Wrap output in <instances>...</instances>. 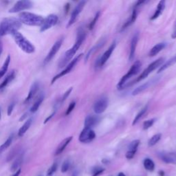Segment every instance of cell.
<instances>
[{
    "mask_svg": "<svg viewBox=\"0 0 176 176\" xmlns=\"http://www.w3.org/2000/svg\"><path fill=\"white\" fill-rule=\"evenodd\" d=\"M86 37V32L83 29H79L77 33V36H76V40L75 44H74L73 46L67 50L65 55L63 56V59H61L60 63L59 64V67H63L66 66V65L71 61L72 59L74 57V56L75 55V54L77 52L79 48L81 47V45L83 44L85 39Z\"/></svg>",
    "mask_w": 176,
    "mask_h": 176,
    "instance_id": "6da1fadb",
    "label": "cell"
},
{
    "mask_svg": "<svg viewBox=\"0 0 176 176\" xmlns=\"http://www.w3.org/2000/svg\"><path fill=\"white\" fill-rule=\"evenodd\" d=\"M0 118H1V110H0Z\"/></svg>",
    "mask_w": 176,
    "mask_h": 176,
    "instance_id": "db71d44e",
    "label": "cell"
},
{
    "mask_svg": "<svg viewBox=\"0 0 176 176\" xmlns=\"http://www.w3.org/2000/svg\"><path fill=\"white\" fill-rule=\"evenodd\" d=\"M141 68V62L139 61H136L132 65V66L130 68L129 70L127 72L125 75H124L118 83L117 87L118 90H123L125 87L126 82L132 77V76L137 75L139 72Z\"/></svg>",
    "mask_w": 176,
    "mask_h": 176,
    "instance_id": "5b68a950",
    "label": "cell"
},
{
    "mask_svg": "<svg viewBox=\"0 0 176 176\" xmlns=\"http://www.w3.org/2000/svg\"><path fill=\"white\" fill-rule=\"evenodd\" d=\"M105 169H101L98 167V169H96L94 171V174L92 176H98L99 175H101L104 172Z\"/></svg>",
    "mask_w": 176,
    "mask_h": 176,
    "instance_id": "ee69618b",
    "label": "cell"
},
{
    "mask_svg": "<svg viewBox=\"0 0 176 176\" xmlns=\"http://www.w3.org/2000/svg\"><path fill=\"white\" fill-rule=\"evenodd\" d=\"M39 87H40V85H39V83L38 81L34 82L30 88L29 92H28L27 97L25 98V99L24 100V104L29 103L30 102L33 100L34 97L35 96L36 94L37 93V92L39 91Z\"/></svg>",
    "mask_w": 176,
    "mask_h": 176,
    "instance_id": "9a60e30c",
    "label": "cell"
},
{
    "mask_svg": "<svg viewBox=\"0 0 176 176\" xmlns=\"http://www.w3.org/2000/svg\"><path fill=\"white\" fill-rule=\"evenodd\" d=\"M83 55V54H80L79 55L76 56L75 59H72V60L67 65V66L66 67V68H65L64 70H63L61 72H59L58 75H56V76H54L52 79V81H51V84H54L56 81L58 80L59 78H60L62 77V76H63L65 75H67L68 73H70L71 71L72 70L73 68L75 67L76 65L77 64L78 62L80 61V59L82 58Z\"/></svg>",
    "mask_w": 176,
    "mask_h": 176,
    "instance_id": "8992f818",
    "label": "cell"
},
{
    "mask_svg": "<svg viewBox=\"0 0 176 176\" xmlns=\"http://www.w3.org/2000/svg\"><path fill=\"white\" fill-rule=\"evenodd\" d=\"M86 1H81L76 6L75 9L73 10L72 14H71V17L67 24V28L72 26V25L76 22L78 15H80V13L82 12V10H83L85 6H86Z\"/></svg>",
    "mask_w": 176,
    "mask_h": 176,
    "instance_id": "8fae6325",
    "label": "cell"
},
{
    "mask_svg": "<svg viewBox=\"0 0 176 176\" xmlns=\"http://www.w3.org/2000/svg\"><path fill=\"white\" fill-rule=\"evenodd\" d=\"M33 8V3L28 0H21L17 2L13 6L8 10L9 13H22L24 10H29Z\"/></svg>",
    "mask_w": 176,
    "mask_h": 176,
    "instance_id": "ba28073f",
    "label": "cell"
},
{
    "mask_svg": "<svg viewBox=\"0 0 176 176\" xmlns=\"http://www.w3.org/2000/svg\"><path fill=\"white\" fill-rule=\"evenodd\" d=\"M139 39V33L136 32L134 35H133V37L132 39L131 45H130V50H129V60L132 61L133 60L135 57L136 54V47H137V44Z\"/></svg>",
    "mask_w": 176,
    "mask_h": 176,
    "instance_id": "2e32d148",
    "label": "cell"
},
{
    "mask_svg": "<svg viewBox=\"0 0 176 176\" xmlns=\"http://www.w3.org/2000/svg\"><path fill=\"white\" fill-rule=\"evenodd\" d=\"M21 174V169H18L15 174L13 175V176H19Z\"/></svg>",
    "mask_w": 176,
    "mask_h": 176,
    "instance_id": "681fc988",
    "label": "cell"
},
{
    "mask_svg": "<svg viewBox=\"0 0 176 176\" xmlns=\"http://www.w3.org/2000/svg\"><path fill=\"white\" fill-rule=\"evenodd\" d=\"M19 19L24 24L29 26H41L44 18L43 16L36 15L30 12H22L19 15Z\"/></svg>",
    "mask_w": 176,
    "mask_h": 176,
    "instance_id": "277c9868",
    "label": "cell"
},
{
    "mask_svg": "<svg viewBox=\"0 0 176 176\" xmlns=\"http://www.w3.org/2000/svg\"><path fill=\"white\" fill-rule=\"evenodd\" d=\"M171 37L173 39H176V25H175V30H174V33H173L172 35H171Z\"/></svg>",
    "mask_w": 176,
    "mask_h": 176,
    "instance_id": "c3c4849f",
    "label": "cell"
},
{
    "mask_svg": "<svg viewBox=\"0 0 176 176\" xmlns=\"http://www.w3.org/2000/svg\"><path fill=\"white\" fill-rule=\"evenodd\" d=\"M100 15H101V12L100 11H98V12H97V13L96 14L95 16H94V17L93 19V20L91 21L90 23V26H89V29L92 30L94 27L95 26V25L96 24V22H97L98 21V19L99 18V17H100Z\"/></svg>",
    "mask_w": 176,
    "mask_h": 176,
    "instance_id": "8d00e7d4",
    "label": "cell"
},
{
    "mask_svg": "<svg viewBox=\"0 0 176 176\" xmlns=\"http://www.w3.org/2000/svg\"><path fill=\"white\" fill-rule=\"evenodd\" d=\"M72 176H78V173L77 171H75V172H74Z\"/></svg>",
    "mask_w": 176,
    "mask_h": 176,
    "instance_id": "816d5d0a",
    "label": "cell"
},
{
    "mask_svg": "<svg viewBox=\"0 0 176 176\" xmlns=\"http://www.w3.org/2000/svg\"><path fill=\"white\" fill-rule=\"evenodd\" d=\"M15 105H16V102L15 101H13V102H11V103L9 105H8V109H7V114L8 116L12 114L13 109L15 107Z\"/></svg>",
    "mask_w": 176,
    "mask_h": 176,
    "instance_id": "ab89813d",
    "label": "cell"
},
{
    "mask_svg": "<svg viewBox=\"0 0 176 176\" xmlns=\"http://www.w3.org/2000/svg\"><path fill=\"white\" fill-rule=\"evenodd\" d=\"M16 44L20 49L26 54H33L35 52V46L19 31H15L12 35Z\"/></svg>",
    "mask_w": 176,
    "mask_h": 176,
    "instance_id": "3957f363",
    "label": "cell"
},
{
    "mask_svg": "<svg viewBox=\"0 0 176 176\" xmlns=\"http://www.w3.org/2000/svg\"><path fill=\"white\" fill-rule=\"evenodd\" d=\"M10 61H11L10 55H8L7 56V57L6 58L4 63H3L2 66L1 67V69H0V78L3 77V76L6 75V73L7 72V71L8 70V67H9Z\"/></svg>",
    "mask_w": 176,
    "mask_h": 176,
    "instance_id": "cb8c5ba5",
    "label": "cell"
},
{
    "mask_svg": "<svg viewBox=\"0 0 176 176\" xmlns=\"http://www.w3.org/2000/svg\"><path fill=\"white\" fill-rule=\"evenodd\" d=\"M56 111V109H55V111H54V112H53L52 113H51V114H50L49 116H48V117L46 118V119H45V121H44V124H46L48 121H50L51 120V119H52V118L53 117V116L55 115Z\"/></svg>",
    "mask_w": 176,
    "mask_h": 176,
    "instance_id": "f6af8a7d",
    "label": "cell"
},
{
    "mask_svg": "<svg viewBox=\"0 0 176 176\" xmlns=\"http://www.w3.org/2000/svg\"><path fill=\"white\" fill-rule=\"evenodd\" d=\"M107 105H108V101L106 98H100L95 103L94 106V111L96 114H101L105 111Z\"/></svg>",
    "mask_w": 176,
    "mask_h": 176,
    "instance_id": "4fadbf2b",
    "label": "cell"
},
{
    "mask_svg": "<svg viewBox=\"0 0 176 176\" xmlns=\"http://www.w3.org/2000/svg\"><path fill=\"white\" fill-rule=\"evenodd\" d=\"M19 151H20V150H19L18 147H17V148H14L12 151L10 152V154H8V158H7V161L9 162L11 160H13L14 158L16 157V156L19 154Z\"/></svg>",
    "mask_w": 176,
    "mask_h": 176,
    "instance_id": "836d02e7",
    "label": "cell"
},
{
    "mask_svg": "<svg viewBox=\"0 0 176 176\" xmlns=\"http://www.w3.org/2000/svg\"><path fill=\"white\" fill-rule=\"evenodd\" d=\"M21 22L16 17H6L0 22V37L12 35L21 27Z\"/></svg>",
    "mask_w": 176,
    "mask_h": 176,
    "instance_id": "7a4b0ae2",
    "label": "cell"
},
{
    "mask_svg": "<svg viewBox=\"0 0 176 176\" xmlns=\"http://www.w3.org/2000/svg\"><path fill=\"white\" fill-rule=\"evenodd\" d=\"M96 137V133L92 129L84 128L79 135L78 140L81 143H88L92 141Z\"/></svg>",
    "mask_w": 176,
    "mask_h": 176,
    "instance_id": "7c38bea8",
    "label": "cell"
},
{
    "mask_svg": "<svg viewBox=\"0 0 176 176\" xmlns=\"http://www.w3.org/2000/svg\"><path fill=\"white\" fill-rule=\"evenodd\" d=\"M17 75L16 71L13 70L8 74V75L6 76V78L4 79L1 83H0V92H2L3 90H4L7 86L9 85L11 82H12L14 79L15 78Z\"/></svg>",
    "mask_w": 176,
    "mask_h": 176,
    "instance_id": "e0dca14e",
    "label": "cell"
},
{
    "mask_svg": "<svg viewBox=\"0 0 176 176\" xmlns=\"http://www.w3.org/2000/svg\"><path fill=\"white\" fill-rule=\"evenodd\" d=\"M165 6L166 2L164 1V0H161V1H160V2L158 3L157 8H156L154 14L153 15L150 19H151V20H155V19L158 18L159 16L161 15L162 13H163V10H164V8H165Z\"/></svg>",
    "mask_w": 176,
    "mask_h": 176,
    "instance_id": "ffe728a7",
    "label": "cell"
},
{
    "mask_svg": "<svg viewBox=\"0 0 176 176\" xmlns=\"http://www.w3.org/2000/svg\"><path fill=\"white\" fill-rule=\"evenodd\" d=\"M99 121H100V118H99L98 116L93 115L87 116L86 118L85 119L84 128L92 129V127H94L98 123Z\"/></svg>",
    "mask_w": 176,
    "mask_h": 176,
    "instance_id": "ac0fdd59",
    "label": "cell"
},
{
    "mask_svg": "<svg viewBox=\"0 0 176 176\" xmlns=\"http://www.w3.org/2000/svg\"><path fill=\"white\" fill-rule=\"evenodd\" d=\"M166 46L165 43H159L153 47L149 53V56H155Z\"/></svg>",
    "mask_w": 176,
    "mask_h": 176,
    "instance_id": "603a6c76",
    "label": "cell"
},
{
    "mask_svg": "<svg viewBox=\"0 0 176 176\" xmlns=\"http://www.w3.org/2000/svg\"><path fill=\"white\" fill-rule=\"evenodd\" d=\"M72 87H70V89H68L66 92H65L63 94V95L62 96V97L60 99V101H59V103H60V104L61 103H63V102L66 100V99L68 98V96H70V94H71V92H72Z\"/></svg>",
    "mask_w": 176,
    "mask_h": 176,
    "instance_id": "f35d334b",
    "label": "cell"
},
{
    "mask_svg": "<svg viewBox=\"0 0 176 176\" xmlns=\"http://www.w3.org/2000/svg\"><path fill=\"white\" fill-rule=\"evenodd\" d=\"M63 40H64V37L63 36H61V38H59L58 40L56 41L55 44H54L52 47L51 48L49 52L48 53V55H46V56H45V58L44 59V63L45 65L49 63V62L52 61V59L55 57V55L59 52V50H60L61 45L62 44H63Z\"/></svg>",
    "mask_w": 176,
    "mask_h": 176,
    "instance_id": "30bf717a",
    "label": "cell"
},
{
    "mask_svg": "<svg viewBox=\"0 0 176 176\" xmlns=\"http://www.w3.org/2000/svg\"><path fill=\"white\" fill-rule=\"evenodd\" d=\"M27 116H28V113H25L20 118V119H19V121L21 122V121H23L24 120H25V119L27 118Z\"/></svg>",
    "mask_w": 176,
    "mask_h": 176,
    "instance_id": "7dc6e473",
    "label": "cell"
},
{
    "mask_svg": "<svg viewBox=\"0 0 176 176\" xmlns=\"http://www.w3.org/2000/svg\"><path fill=\"white\" fill-rule=\"evenodd\" d=\"M118 176H126L125 175H124L123 173H120V174H118Z\"/></svg>",
    "mask_w": 176,
    "mask_h": 176,
    "instance_id": "f5cc1de1",
    "label": "cell"
},
{
    "mask_svg": "<svg viewBox=\"0 0 176 176\" xmlns=\"http://www.w3.org/2000/svg\"><path fill=\"white\" fill-rule=\"evenodd\" d=\"M33 118H28V120L25 122L24 124H23V125L20 127V129H19L18 131V136L19 137H22V136H24V134L26 132L28 131V129L31 126V124L33 123Z\"/></svg>",
    "mask_w": 176,
    "mask_h": 176,
    "instance_id": "7402d4cb",
    "label": "cell"
},
{
    "mask_svg": "<svg viewBox=\"0 0 176 176\" xmlns=\"http://www.w3.org/2000/svg\"><path fill=\"white\" fill-rule=\"evenodd\" d=\"M159 174L160 176H164V172L163 171H159Z\"/></svg>",
    "mask_w": 176,
    "mask_h": 176,
    "instance_id": "f907efd6",
    "label": "cell"
},
{
    "mask_svg": "<svg viewBox=\"0 0 176 176\" xmlns=\"http://www.w3.org/2000/svg\"><path fill=\"white\" fill-rule=\"evenodd\" d=\"M72 138H73L72 136H70V137H67L66 138H65L63 140H62L61 143L59 144L57 149H56L55 151V155H60L61 153L64 151L65 149L66 148L68 144H70V142L72 141Z\"/></svg>",
    "mask_w": 176,
    "mask_h": 176,
    "instance_id": "d6986e66",
    "label": "cell"
},
{
    "mask_svg": "<svg viewBox=\"0 0 176 176\" xmlns=\"http://www.w3.org/2000/svg\"><path fill=\"white\" fill-rule=\"evenodd\" d=\"M164 58L161 57L157 59V60H155L151 64H149V66L144 70V72L141 74L140 76H138L136 81L139 82L143 81V79L147 77V76L149 75V74H151L153 71H154L155 70L157 69L158 67H160L163 66V63H164Z\"/></svg>",
    "mask_w": 176,
    "mask_h": 176,
    "instance_id": "52a82bcc",
    "label": "cell"
},
{
    "mask_svg": "<svg viewBox=\"0 0 176 176\" xmlns=\"http://www.w3.org/2000/svg\"><path fill=\"white\" fill-rule=\"evenodd\" d=\"M116 43L114 41L112 44H111L108 49H107L103 55H102L101 58L100 59V60H99V66L102 67L106 63V62L108 61V59H109L112 52H113V50H114V49L116 48Z\"/></svg>",
    "mask_w": 176,
    "mask_h": 176,
    "instance_id": "5bb4252c",
    "label": "cell"
},
{
    "mask_svg": "<svg viewBox=\"0 0 176 176\" xmlns=\"http://www.w3.org/2000/svg\"><path fill=\"white\" fill-rule=\"evenodd\" d=\"M150 84H151V81H148V82H147V83H145L141 85L140 86L138 87L137 88H136V89L133 91L132 95L133 96L138 95V94H140L143 92H144V90H147V88L149 87Z\"/></svg>",
    "mask_w": 176,
    "mask_h": 176,
    "instance_id": "83f0119b",
    "label": "cell"
},
{
    "mask_svg": "<svg viewBox=\"0 0 176 176\" xmlns=\"http://www.w3.org/2000/svg\"><path fill=\"white\" fill-rule=\"evenodd\" d=\"M176 63V55L174 56V57H172L171 59H170L169 60L167 61L166 63H164L163 66H162L160 68H159L158 70V73H160L162 72H163V71L165 70L167 68L169 67L170 66H171L172 65H174Z\"/></svg>",
    "mask_w": 176,
    "mask_h": 176,
    "instance_id": "484cf974",
    "label": "cell"
},
{
    "mask_svg": "<svg viewBox=\"0 0 176 176\" xmlns=\"http://www.w3.org/2000/svg\"><path fill=\"white\" fill-rule=\"evenodd\" d=\"M137 16H138V9L136 8H133V10L132 11V14L131 17H130V19H129L128 20L124 23V25H123V26H122L121 31L125 30L126 28L130 26V25H131L132 24H133V23L136 21V18H137Z\"/></svg>",
    "mask_w": 176,
    "mask_h": 176,
    "instance_id": "44dd1931",
    "label": "cell"
},
{
    "mask_svg": "<svg viewBox=\"0 0 176 176\" xmlns=\"http://www.w3.org/2000/svg\"><path fill=\"white\" fill-rule=\"evenodd\" d=\"M59 21V17L55 14H50L44 18L43 24L40 26V32L44 33L51 28L57 24Z\"/></svg>",
    "mask_w": 176,
    "mask_h": 176,
    "instance_id": "9c48e42d",
    "label": "cell"
},
{
    "mask_svg": "<svg viewBox=\"0 0 176 176\" xmlns=\"http://www.w3.org/2000/svg\"><path fill=\"white\" fill-rule=\"evenodd\" d=\"M3 48H4V46H3V42L2 41V39H0V56H1L3 52Z\"/></svg>",
    "mask_w": 176,
    "mask_h": 176,
    "instance_id": "bcb514c9",
    "label": "cell"
},
{
    "mask_svg": "<svg viewBox=\"0 0 176 176\" xmlns=\"http://www.w3.org/2000/svg\"><path fill=\"white\" fill-rule=\"evenodd\" d=\"M139 144H140V140H135L132 141L129 146V150L137 151Z\"/></svg>",
    "mask_w": 176,
    "mask_h": 176,
    "instance_id": "d590c367",
    "label": "cell"
},
{
    "mask_svg": "<svg viewBox=\"0 0 176 176\" xmlns=\"http://www.w3.org/2000/svg\"><path fill=\"white\" fill-rule=\"evenodd\" d=\"M147 109H148V107H144L143 109L140 110V112H139L137 115L136 116L135 118L133 119V123H132V125H135L136 124H137L138 122L140 120V119L143 118V116L145 114V113L147 112Z\"/></svg>",
    "mask_w": 176,
    "mask_h": 176,
    "instance_id": "4dcf8cb0",
    "label": "cell"
},
{
    "mask_svg": "<svg viewBox=\"0 0 176 176\" xmlns=\"http://www.w3.org/2000/svg\"><path fill=\"white\" fill-rule=\"evenodd\" d=\"M143 164L145 169L148 170L149 171H153L155 169V164L154 163V161L151 160L150 158L144 159Z\"/></svg>",
    "mask_w": 176,
    "mask_h": 176,
    "instance_id": "f546056e",
    "label": "cell"
},
{
    "mask_svg": "<svg viewBox=\"0 0 176 176\" xmlns=\"http://www.w3.org/2000/svg\"><path fill=\"white\" fill-rule=\"evenodd\" d=\"M161 158L166 163H175L176 162L175 157L170 154H162Z\"/></svg>",
    "mask_w": 176,
    "mask_h": 176,
    "instance_id": "d6a6232c",
    "label": "cell"
},
{
    "mask_svg": "<svg viewBox=\"0 0 176 176\" xmlns=\"http://www.w3.org/2000/svg\"><path fill=\"white\" fill-rule=\"evenodd\" d=\"M22 161H23V154H21L20 155H19L17 156V158L16 160L14 161L12 166H11V169H10L11 171H17L19 167L20 166V165L22 163Z\"/></svg>",
    "mask_w": 176,
    "mask_h": 176,
    "instance_id": "f1b7e54d",
    "label": "cell"
},
{
    "mask_svg": "<svg viewBox=\"0 0 176 176\" xmlns=\"http://www.w3.org/2000/svg\"><path fill=\"white\" fill-rule=\"evenodd\" d=\"M44 101V94H41L39 96V98L36 99V101L35 102V103L33 105V106L31 107V108L30 109V112L31 113H35L37 112Z\"/></svg>",
    "mask_w": 176,
    "mask_h": 176,
    "instance_id": "d4e9b609",
    "label": "cell"
},
{
    "mask_svg": "<svg viewBox=\"0 0 176 176\" xmlns=\"http://www.w3.org/2000/svg\"><path fill=\"white\" fill-rule=\"evenodd\" d=\"M161 137H162L161 133H157V134L153 136L152 137L149 139V140L148 142V145L149 147L154 146L155 144H157L159 140H160Z\"/></svg>",
    "mask_w": 176,
    "mask_h": 176,
    "instance_id": "1f68e13d",
    "label": "cell"
},
{
    "mask_svg": "<svg viewBox=\"0 0 176 176\" xmlns=\"http://www.w3.org/2000/svg\"><path fill=\"white\" fill-rule=\"evenodd\" d=\"M76 106V102L75 101H72V103H70L69 105V107H67V109L66 112V116H68L70 113L72 112L73 109H75V107Z\"/></svg>",
    "mask_w": 176,
    "mask_h": 176,
    "instance_id": "60d3db41",
    "label": "cell"
},
{
    "mask_svg": "<svg viewBox=\"0 0 176 176\" xmlns=\"http://www.w3.org/2000/svg\"><path fill=\"white\" fill-rule=\"evenodd\" d=\"M13 138H14V135L11 134L9 137L7 138V140H6L1 146H0V154H2L6 149H7L8 147L11 145V144L13 143Z\"/></svg>",
    "mask_w": 176,
    "mask_h": 176,
    "instance_id": "4316f807",
    "label": "cell"
},
{
    "mask_svg": "<svg viewBox=\"0 0 176 176\" xmlns=\"http://www.w3.org/2000/svg\"><path fill=\"white\" fill-rule=\"evenodd\" d=\"M136 151H131V150H128V151L127 152V154L125 155L126 158L129 159V160H130V159H132L133 158V156H134V155L136 154Z\"/></svg>",
    "mask_w": 176,
    "mask_h": 176,
    "instance_id": "7bdbcfd3",
    "label": "cell"
},
{
    "mask_svg": "<svg viewBox=\"0 0 176 176\" xmlns=\"http://www.w3.org/2000/svg\"><path fill=\"white\" fill-rule=\"evenodd\" d=\"M70 167V162L68 160H66L62 164L61 166V172L62 173H66L67 171V170L69 169Z\"/></svg>",
    "mask_w": 176,
    "mask_h": 176,
    "instance_id": "b9f144b4",
    "label": "cell"
},
{
    "mask_svg": "<svg viewBox=\"0 0 176 176\" xmlns=\"http://www.w3.org/2000/svg\"><path fill=\"white\" fill-rule=\"evenodd\" d=\"M57 167H58V164L57 163H54L52 166H51L49 169L48 170V172H47V175L48 176H52L54 174H55V172L56 171V169H57Z\"/></svg>",
    "mask_w": 176,
    "mask_h": 176,
    "instance_id": "74e56055",
    "label": "cell"
},
{
    "mask_svg": "<svg viewBox=\"0 0 176 176\" xmlns=\"http://www.w3.org/2000/svg\"><path fill=\"white\" fill-rule=\"evenodd\" d=\"M155 118H151L149 119V120H147L146 121L144 122L143 123V129L144 130H147L149 129L150 127L153 126V124L155 123Z\"/></svg>",
    "mask_w": 176,
    "mask_h": 176,
    "instance_id": "e575fe53",
    "label": "cell"
}]
</instances>
